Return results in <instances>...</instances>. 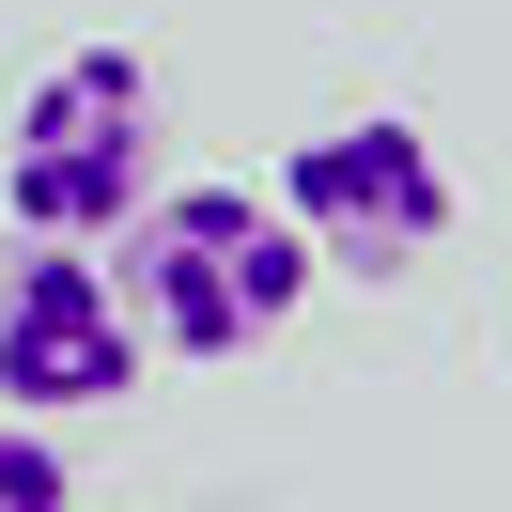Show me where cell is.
Segmentation results:
<instances>
[{
	"label": "cell",
	"mask_w": 512,
	"mask_h": 512,
	"mask_svg": "<svg viewBox=\"0 0 512 512\" xmlns=\"http://www.w3.org/2000/svg\"><path fill=\"white\" fill-rule=\"evenodd\" d=\"M78 481H63V450L32 435V419H0V512H63Z\"/></svg>",
	"instance_id": "cell-5"
},
{
	"label": "cell",
	"mask_w": 512,
	"mask_h": 512,
	"mask_svg": "<svg viewBox=\"0 0 512 512\" xmlns=\"http://www.w3.org/2000/svg\"><path fill=\"white\" fill-rule=\"evenodd\" d=\"M264 202H280V218L311 233V264H342V280H404V264L450 249V156H435L419 125H388V109L295 140Z\"/></svg>",
	"instance_id": "cell-3"
},
{
	"label": "cell",
	"mask_w": 512,
	"mask_h": 512,
	"mask_svg": "<svg viewBox=\"0 0 512 512\" xmlns=\"http://www.w3.org/2000/svg\"><path fill=\"white\" fill-rule=\"evenodd\" d=\"M140 388V311L94 249H32L0 280V404L16 419H78Z\"/></svg>",
	"instance_id": "cell-4"
},
{
	"label": "cell",
	"mask_w": 512,
	"mask_h": 512,
	"mask_svg": "<svg viewBox=\"0 0 512 512\" xmlns=\"http://www.w3.org/2000/svg\"><path fill=\"white\" fill-rule=\"evenodd\" d=\"M156 202V63L140 47H63L0 125V218L32 249H94Z\"/></svg>",
	"instance_id": "cell-2"
},
{
	"label": "cell",
	"mask_w": 512,
	"mask_h": 512,
	"mask_svg": "<svg viewBox=\"0 0 512 512\" xmlns=\"http://www.w3.org/2000/svg\"><path fill=\"white\" fill-rule=\"evenodd\" d=\"M311 280H326L311 233H295L264 187H156L125 218V311H140V342H171V357L280 342Z\"/></svg>",
	"instance_id": "cell-1"
}]
</instances>
